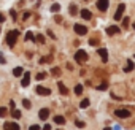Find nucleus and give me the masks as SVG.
Returning <instances> with one entry per match:
<instances>
[{
    "label": "nucleus",
    "mask_w": 135,
    "mask_h": 130,
    "mask_svg": "<svg viewBox=\"0 0 135 130\" xmlns=\"http://www.w3.org/2000/svg\"><path fill=\"white\" fill-rule=\"evenodd\" d=\"M18 35H19V30H11V32H8V35H7V43H8L10 48H15Z\"/></svg>",
    "instance_id": "obj_1"
},
{
    "label": "nucleus",
    "mask_w": 135,
    "mask_h": 130,
    "mask_svg": "<svg viewBox=\"0 0 135 130\" xmlns=\"http://www.w3.org/2000/svg\"><path fill=\"white\" fill-rule=\"evenodd\" d=\"M75 60H76L78 63H84V62H88V52L83 51V49H78V51L75 52Z\"/></svg>",
    "instance_id": "obj_2"
},
{
    "label": "nucleus",
    "mask_w": 135,
    "mask_h": 130,
    "mask_svg": "<svg viewBox=\"0 0 135 130\" xmlns=\"http://www.w3.org/2000/svg\"><path fill=\"white\" fill-rule=\"evenodd\" d=\"M114 114H116V117L127 119V117L130 116V111H129V109H124V108H119V109H116V111H114Z\"/></svg>",
    "instance_id": "obj_3"
},
{
    "label": "nucleus",
    "mask_w": 135,
    "mask_h": 130,
    "mask_svg": "<svg viewBox=\"0 0 135 130\" xmlns=\"http://www.w3.org/2000/svg\"><path fill=\"white\" fill-rule=\"evenodd\" d=\"M73 30H75L78 35H86V33H88V27H86V26H83V24H75Z\"/></svg>",
    "instance_id": "obj_4"
},
{
    "label": "nucleus",
    "mask_w": 135,
    "mask_h": 130,
    "mask_svg": "<svg viewBox=\"0 0 135 130\" xmlns=\"http://www.w3.org/2000/svg\"><path fill=\"white\" fill-rule=\"evenodd\" d=\"M124 10H126V5H124V3H121V5L118 7L116 13H114V19H116V21H119V19L122 18V14H124Z\"/></svg>",
    "instance_id": "obj_5"
},
{
    "label": "nucleus",
    "mask_w": 135,
    "mask_h": 130,
    "mask_svg": "<svg viewBox=\"0 0 135 130\" xmlns=\"http://www.w3.org/2000/svg\"><path fill=\"white\" fill-rule=\"evenodd\" d=\"M108 7H110V2H108V0H99V2H97V8H99L100 11H107Z\"/></svg>",
    "instance_id": "obj_6"
},
{
    "label": "nucleus",
    "mask_w": 135,
    "mask_h": 130,
    "mask_svg": "<svg viewBox=\"0 0 135 130\" xmlns=\"http://www.w3.org/2000/svg\"><path fill=\"white\" fill-rule=\"evenodd\" d=\"M97 52H99V56H100V59H102L103 62H108V52H107L105 48H99Z\"/></svg>",
    "instance_id": "obj_7"
},
{
    "label": "nucleus",
    "mask_w": 135,
    "mask_h": 130,
    "mask_svg": "<svg viewBox=\"0 0 135 130\" xmlns=\"http://www.w3.org/2000/svg\"><path fill=\"white\" fill-rule=\"evenodd\" d=\"M35 91H37V94H38V95H49V94H51V89L43 87V86H38Z\"/></svg>",
    "instance_id": "obj_8"
},
{
    "label": "nucleus",
    "mask_w": 135,
    "mask_h": 130,
    "mask_svg": "<svg viewBox=\"0 0 135 130\" xmlns=\"http://www.w3.org/2000/svg\"><path fill=\"white\" fill-rule=\"evenodd\" d=\"M5 130H21L16 122H5Z\"/></svg>",
    "instance_id": "obj_9"
},
{
    "label": "nucleus",
    "mask_w": 135,
    "mask_h": 130,
    "mask_svg": "<svg viewBox=\"0 0 135 130\" xmlns=\"http://www.w3.org/2000/svg\"><path fill=\"white\" fill-rule=\"evenodd\" d=\"M119 32H121V29L116 27V26H110V27L107 29V33H108V35H118Z\"/></svg>",
    "instance_id": "obj_10"
},
{
    "label": "nucleus",
    "mask_w": 135,
    "mask_h": 130,
    "mask_svg": "<svg viewBox=\"0 0 135 130\" xmlns=\"http://www.w3.org/2000/svg\"><path fill=\"white\" fill-rule=\"evenodd\" d=\"M29 83H30V73L27 72V73H24V78H22V81H21V86H22V87H27Z\"/></svg>",
    "instance_id": "obj_11"
},
{
    "label": "nucleus",
    "mask_w": 135,
    "mask_h": 130,
    "mask_svg": "<svg viewBox=\"0 0 135 130\" xmlns=\"http://www.w3.org/2000/svg\"><path fill=\"white\" fill-rule=\"evenodd\" d=\"M38 116H40V119H41V121H46V119H48V116H49V109H48V108H43V109H40Z\"/></svg>",
    "instance_id": "obj_12"
},
{
    "label": "nucleus",
    "mask_w": 135,
    "mask_h": 130,
    "mask_svg": "<svg viewBox=\"0 0 135 130\" xmlns=\"http://www.w3.org/2000/svg\"><path fill=\"white\" fill-rule=\"evenodd\" d=\"M81 18H83V19H86V21H89V19L92 18V13H91L88 8H84V10H81Z\"/></svg>",
    "instance_id": "obj_13"
},
{
    "label": "nucleus",
    "mask_w": 135,
    "mask_h": 130,
    "mask_svg": "<svg viewBox=\"0 0 135 130\" xmlns=\"http://www.w3.org/2000/svg\"><path fill=\"white\" fill-rule=\"evenodd\" d=\"M57 87H59V92H60L62 95H67V94H69V89L65 87V84H64V83H60V81H59V83H57Z\"/></svg>",
    "instance_id": "obj_14"
},
{
    "label": "nucleus",
    "mask_w": 135,
    "mask_h": 130,
    "mask_svg": "<svg viewBox=\"0 0 135 130\" xmlns=\"http://www.w3.org/2000/svg\"><path fill=\"white\" fill-rule=\"evenodd\" d=\"M133 67H135V63H133L132 60H129V62H127V65L124 67V72H126V73H129V72H132V70H133Z\"/></svg>",
    "instance_id": "obj_15"
},
{
    "label": "nucleus",
    "mask_w": 135,
    "mask_h": 130,
    "mask_svg": "<svg viewBox=\"0 0 135 130\" xmlns=\"http://www.w3.org/2000/svg\"><path fill=\"white\" fill-rule=\"evenodd\" d=\"M54 122L59 124V125H62V124H65V117L64 116H54Z\"/></svg>",
    "instance_id": "obj_16"
},
{
    "label": "nucleus",
    "mask_w": 135,
    "mask_h": 130,
    "mask_svg": "<svg viewBox=\"0 0 135 130\" xmlns=\"http://www.w3.org/2000/svg\"><path fill=\"white\" fill-rule=\"evenodd\" d=\"M22 73H24V70H22V67H16V68L13 70V75H15L16 78H18V76H21Z\"/></svg>",
    "instance_id": "obj_17"
},
{
    "label": "nucleus",
    "mask_w": 135,
    "mask_h": 130,
    "mask_svg": "<svg viewBox=\"0 0 135 130\" xmlns=\"http://www.w3.org/2000/svg\"><path fill=\"white\" fill-rule=\"evenodd\" d=\"M51 73H52V76H60V73H62V70H60L59 67H54V68L51 70Z\"/></svg>",
    "instance_id": "obj_18"
},
{
    "label": "nucleus",
    "mask_w": 135,
    "mask_h": 130,
    "mask_svg": "<svg viewBox=\"0 0 135 130\" xmlns=\"http://www.w3.org/2000/svg\"><path fill=\"white\" fill-rule=\"evenodd\" d=\"M27 40H29V41H35V35H33L32 32H27V33H26V41H27Z\"/></svg>",
    "instance_id": "obj_19"
},
{
    "label": "nucleus",
    "mask_w": 135,
    "mask_h": 130,
    "mask_svg": "<svg viewBox=\"0 0 135 130\" xmlns=\"http://www.w3.org/2000/svg\"><path fill=\"white\" fill-rule=\"evenodd\" d=\"M75 94H76V95H81V94H83V86H81V84L75 86Z\"/></svg>",
    "instance_id": "obj_20"
},
{
    "label": "nucleus",
    "mask_w": 135,
    "mask_h": 130,
    "mask_svg": "<svg viewBox=\"0 0 135 130\" xmlns=\"http://www.w3.org/2000/svg\"><path fill=\"white\" fill-rule=\"evenodd\" d=\"M78 13V8H76V5H70V14L72 16H75Z\"/></svg>",
    "instance_id": "obj_21"
},
{
    "label": "nucleus",
    "mask_w": 135,
    "mask_h": 130,
    "mask_svg": "<svg viewBox=\"0 0 135 130\" xmlns=\"http://www.w3.org/2000/svg\"><path fill=\"white\" fill-rule=\"evenodd\" d=\"M89 103H91V102H89V100H88V98H84V100H83V102H81V103H80V106H81V108H83V109H84V108H88V106H89Z\"/></svg>",
    "instance_id": "obj_22"
},
{
    "label": "nucleus",
    "mask_w": 135,
    "mask_h": 130,
    "mask_svg": "<svg viewBox=\"0 0 135 130\" xmlns=\"http://www.w3.org/2000/svg\"><path fill=\"white\" fill-rule=\"evenodd\" d=\"M11 116H13L15 119H19V117H21V111H18V109H13V111H11Z\"/></svg>",
    "instance_id": "obj_23"
},
{
    "label": "nucleus",
    "mask_w": 135,
    "mask_h": 130,
    "mask_svg": "<svg viewBox=\"0 0 135 130\" xmlns=\"http://www.w3.org/2000/svg\"><path fill=\"white\" fill-rule=\"evenodd\" d=\"M59 10H60V5H59V3H54V5L51 7V11H52V13H57Z\"/></svg>",
    "instance_id": "obj_24"
},
{
    "label": "nucleus",
    "mask_w": 135,
    "mask_h": 130,
    "mask_svg": "<svg viewBox=\"0 0 135 130\" xmlns=\"http://www.w3.org/2000/svg\"><path fill=\"white\" fill-rule=\"evenodd\" d=\"M97 89H99V91H107V89H108V84H107V83H102V84L97 86Z\"/></svg>",
    "instance_id": "obj_25"
},
{
    "label": "nucleus",
    "mask_w": 135,
    "mask_h": 130,
    "mask_svg": "<svg viewBox=\"0 0 135 130\" xmlns=\"http://www.w3.org/2000/svg\"><path fill=\"white\" fill-rule=\"evenodd\" d=\"M7 113H8V109H7L5 106L0 108V117H5V116H7Z\"/></svg>",
    "instance_id": "obj_26"
},
{
    "label": "nucleus",
    "mask_w": 135,
    "mask_h": 130,
    "mask_svg": "<svg viewBox=\"0 0 135 130\" xmlns=\"http://www.w3.org/2000/svg\"><path fill=\"white\" fill-rule=\"evenodd\" d=\"M35 41H38L40 44H43V43H45V37H43V35H37V38H35Z\"/></svg>",
    "instance_id": "obj_27"
},
{
    "label": "nucleus",
    "mask_w": 135,
    "mask_h": 130,
    "mask_svg": "<svg viewBox=\"0 0 135 130\" xmlns=\"http://www.w3.org/2000/svg\"><path fill=\"white\" fill-rule=\"evenodd\" d=\"M49 60H51V56H48V57H41V59H40V63H48Z\"/></svg>",
    "instance_id": "obj_28"
},
{
    "label": "nucleus",
    "mask_w": 135,
    "mask_h": 130,
    "mask_svg": "<svg viewBox=\"0 0 135 130\" xmlns=\"http://www.w3.org/2000/svg\"><path fill=\"white\" fill-rule=\"evenodd\" d=\"M45 78H46V73H45V72H41V73L37 75V79H38V81H41V79H45Z\"/></svg>",
    "instance_id": "obj_29"
},
{
    "label": "nucleus",
    "mask_w": 135,
    "mask_h": 130,
    "mask_svg": "<svg viewBox=\"0 0 135 130\" xmlns=\"http://www.w3.org/2000/svg\"><path fill=\"white\" fill-rule=\"evenodd\" d=\"M22 105H24V108H30V106H32V103H30V102H29L27 98H26V100L22 102Z\"/></svg>",
    "instance_id": "obj_30"
},
{
    "label": "nucleus",
    "mask_w": 135,
    "mask_h": 130,
    "mask_svg": "<svg viewBox=\"0 0 135 130\" xmlns=\"http://www.w3.org/2000/svg\"><path fill=\"white\" fill-rule=\"evenodd\" d=\"M76 127H80V128H84V127H86V124H84L83 121H76Z\"/></svg>",
    "instance_id": "obj_31"
},
{
    "label": "nucleus",
    "mask_w": 135,
    "mask_h": 130,
    "mask_svg": "<svg viewBox=\"0 0 135 130\" xmlns=\"http://www.w3.org/2000/svg\"><path fill=\"white\" fill-rule=\"evenodd\" d=\"M122 26H124L126 29L129 27V18H124V19H122Z\"/></svg>",
    "instance_id": "obj_32"
},
{
    "label": "nucleus",
    "mask_w": 135,
    "mask_h": 130,
    "mask_svg": "<svg viewBox=\"0 0 135 130\" xmlns=\"http://www.w3.org/2000/svg\"><path fill=\"white\" fill-rule=\"evenodd\" d=\"M97 43H99V40H97V38H92V40H89V44H91V46H95Z\"/></svg>",
    "instance_id": "obj_33"
},
{
    "label": "nucleus",
    "mask_w": 135,
    "mask_h": 130,
    "mask_svg": "<svg viewBox=\"0 0 135 130\" xmlns=\"http://www.w3.org/2000/svg\"><path fill=\"white\" fill-rule=\"evenodd\" d=\"M54 21H56L57 24H60V22H62V18H60L59 14H56V16H54Z\"/></svg>",
    "instance_id": "obj_34"
},
{
    "label": "nucleus",
    "mask_w": 135,
    "mask_h": 130,
    "mask_svg": "<svg viewBox=\"0 0 135 130\" xmlns=\"http://www.w3.org/2000/svg\"><path fill=\"white\" fill-rule=\"evenodd\" d=\"M48 35H49V37H51V38H52V40H56V35H54V33H52V30H48Z\"/></svg>",
    "instance_id": "obj_35"
},
{
    "label": "nucleus",
    "mask_w": 135,
    "mask_h": 130,
    "mask_svg": "<svg viewBox=\"0 0 135 130\" xmlns=\"http://www.w3.org/2000/svg\"><path fill=\"white\" fill-rule=\"evenodd\" d=\"M29 130H40V125H30Z\"/></svg>",
    "instance_id": "obj_36"
},
{
    "label": "nucleus",
    "mask_w": 135,
    "mask_h": 130,
    "mask_svg": "<svg viewBox=\"0 0 135 130\" xmlns=\"http://www.w3.org/2000/svg\"><path fill=\"white\" fill-rule=\"evenodd\" d=\"M10 14H11V18H15V19H16V11H15V10H11V11H10Z\"/></svg>",
    "instance_id": "obj_37"
},
{
    "label": "nucleus",
    "mask_w": 135,
    "mask_h": 130,
    "mask_svg": "<svg viewBox=\"0 0 135 130\" xmlns=\"http://www.w3.org/2000/svg\"><path fill=\"white\" fill-rule=\"evenodd\" d=\"M0 63H7V62H5V57H3L2 54H0Z\"/></svg>",
    "instance_id": "obj_38"
},
{
    "label": "nucleus",
    "mask_w": 135,
    "mask_h": 130,
    "mask_svg": "<svg viewBox=\"0 0 135 130\" xmlns=\"http://www.w3.org/2000/svg\"><path fill=\"white\" fill-rule=\"evenodd\" d=\"M29 16H30V13H29V11H26V13H24V16H22V18H24V19H27V18H29Z\"/></svg>",
    "instance_id": "obj_39"
},
{
    "label": "nucleus",
    "mask_w": 135,
    "mask_h": 130,
    "mask_svg": "<svg viewBox=\"0 0 135 130\" xmlns=\"http://www.w3.org/2000/svg\"><path fill=\"white\" fill-rule=\"evenodd\" d=\"M43 130H51V125H49V124H46V125L43 127Z\"/></svg>",
    "instance_id": "obj_40"
},
{
    "label": "nucleus",
    "mask_w": 135,
    "mask_h": 130,
    "mask_svg": "<svg viewBox=\"0 0 135 130\" xmlns=\"http://www.w3.org/2000/svg\"><path fill=\"white\" fill-rule=\"evenodd\" d=\"M10 106H11V109H15V100H11V102H10Z\"/></svg>",
    "instance_id": "obj_41"
},
{
    "label": "nucleus",
    "mask_w": 135,
    "mask_h": 130,
    "mask_svg": "<svg viewBox=\"0 0 135 130\" xmlns=\"http://www.w3.org/2000/svg\"><path fill=\"white\" fill-rule=\"evenodd\" d=\"M3 21H5V16H3L2 13H0V22H3Z\"/></svg>",
    "instance_id": "obj_42"
},
{
    "label": "nucleus",
    "mask_w": 135,
    "mask_h": 130,
    "mask_svg": "<svg viewBox=\"0 0 135 130\" xmlns=\"http://www.w3.org/2000/svg\"><path fill=\"white\" fill-rule=\"evenodd\" d=\"M103 130H111V128H110V127H105V128H103Z\"/></svg>",
    "instance_id": "obj_43"
},
{
    "label": "nucleus",
    "mask_w": 135,
    "mask_h": 130,
    "mask_svg": "<svg viewBox=\"0 0 135 130\" xmlns=\"http://www.w3.org/2000/svg\"><path fill=\"white\" fill-rule=\"evenodd\" d=\"M133 29H135V22H133Z\"/></svg>",
    "instance_id": "obj_44"
}]
</instances>
